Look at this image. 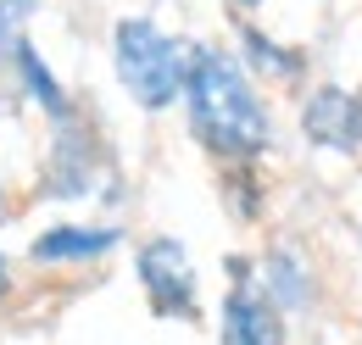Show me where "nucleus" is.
<instances>
[{
  "mask_svg": "<svg viewBox=\"0 0 362 345\" xmlns=\"http://www.w3.org/2000/svg\"><path fill=\"white\" fill-rule=\"evenodd\" d=\"M134 279H139V290H145V301H151L156 317H173V323L201 317V279H195V262H189L184 240L151 234L134 251Z\"/></svg>",
  "mask_w": 362,
  "mask_h": 345,
  "instance_id": "obj_3",
  "label": "nucleus"
},
{
  "mask_svg": "<svg viewBox=\"0 0 362 345\" xmlns=\"http://www.w3.org/2000/svg\"><path fill=\"white\" fill-rule=\"evenodd\" d=\"M106 56H112V78L134 100L139 112H173L184 95V67H189V40L162 28L156 17L129 11L112 23L106 34Z\"/></svg>",
  "mask_w": 362,
  "mask_h": 345,
  "instance_id": "obj_2",
  "label": "nucleus"
},
{
  "mask_svg": "<svg viewBox=\"0 0 362 345\" xmlns=\"http://www.w3.org/2000/svg\"><path fill=\"white\" fill-rule=\"evenodd\" d=\"M234 56L245 62V73H251L257 84H296V78L307 73V50L262 34L257 23H240V28H234Z\"/></svg>",
  "mask_w": 362,
  "mask_h": 345,
  "instance_id": "obj_9",
  "label": "nucleus"
},
{
  "mask_svg": "<svg viewBox=\"0 0 362 345\" xmlns=\"http://www.w3.org/2000/svg\"><path fill=\"white\" fill-rule=\"evenodd\" d=\"M257 284H262V296H268L284 317L296 312H313V301H317V284H313V267L296 257L290 245H273L268 257H262V273H257Z\"/></svg>",
  "mask_w": 362,
  "mask_h": 345,
  "instance_id": "obj_10",
  "label": "nucleus"
},
{
  "mask_svg": "<svg viewBox=\"0 0 362 345\" xmlns=\"http://www.w3.org/2000/svg\"><path fill=\"white\" fill-rule=\"evenodd\" d=\"M34 11H40L34 0H0V62H6L11 40H23V34H28V17H34Z\"/></svg>",
  "mask_w": 362,
  "mask_h": 345,
  "instance_id": "obj_12",
  "label": "nucleus"
},
{
  "mask_svg": "<svg viewBox=\"0 0 362 345\" xmlns=\"http://www.w3.org/2000/svg\"><path fill=\"white\" fill-rule=\"evenodd\" d=\"M184 123L206 156L228 168L262 162L273 151V112L262 84L245 73V62L212 40H189V67H184Z\"/></svg>",
  "mask_w": 362,
  "mask_h": 345,
  "instance_id": "obj_1",
  "label": "nucleus"
},
{
  "mask_svg": "<svg viewBox=\"0 0 362 345\" xmlns=\"http://www.w3.org/2000/svg\"><path fill=\"white\" fill-rule=\"evenodd\" d=\"M123 245V223H50L28 240V257L40 267H90Z\"/></svg>",
  "mask_w": 362,
  "mask_h": 345,
  "instance_id": "obj_6",
  "label": "nucleus"
},
{
  "mask_svg": "<svg viewBox=\"0 0 362 345\" xmlns=\"http://www.w3.org/2000/svg\"><path fill=\"white\" fill-rule=\"evenodd\" d=\"M6 223H11V189L0 184V228H6Z\"/></svg>",
  "mask_w": 362,
  "mask_h": 345,
  "instance_id": "obj_14",
  "label": "nucleus"
},
{
  "mask_svg": "<svg viewBox=\"0 0 362 345\" xmlns=\"http://www.w3.org/2000/svg\"><path fill=\"white\" fill-rule=\"evenodd\" d=\"M228 11H257V6H262V0H223Z\"/></svg>",
  "mask_w": 362,
  "mask_h": 345,
  "instance_id": "obj_15",
  "label": "nucleus"
},
{
  "mask_svg": "<svg viewBox=\"0 0 362 345\" xmlns=\"http://www.w3.org/2000/svg\"><path fill=\"white\" fill-rule=\"evenodd\" d=\"M6 67H11V84H17V95L40 112V117H50V123H62V117H73L78 112V100H73V89L62 84V73L45 62V50L28 40H11V50H6Z\"/></svg>",
  "mask_w": 362,
  "mask_h": 345,
  "instance_id": "obj_8",
  "label": "nucleus"
},
{
  "mask_svg": "<svg viewBox=\"0 0 362 345\" xmlns=\"http://www.w3.org/2000/svg\"><path fill=\"white\" fill-rule=\"evenodd\" d=\"M223 195H228V212L240 217V223H251V217L262 212V184H257L251 162H245V168H228V178H223Z\"/></svg>",
  "mask_w": 362,
  "mask_h": 345,
  "instance_id": "obj_11",
  "label": "nucleus"
},
{
  "mask_svg": "<svg viewBox=\"0 0 362 345\" xmlns=\"http://www.w3.org/2000/svg\"><path fill=\"white\" fill-rule=\"evenodd\" d=\"M11 290H17V273H11V257L0 251V306L11 301Z\"/></svg>",
  "mask_w": 362,
  "mask_h": 345,
  "instance_id": "obj_13",
  "label": "nucleus"
},
{
  "mask_svg": "<svg viewBox=\"0 0 362 345\" xmlns=\"http://www.w3.org/2000/svg\"><path fill=\"white\" fill-rule=\"evenodd\" d=\"M100 178H112V172L100 162V134L84 123V112L50 123V156H45L40 195H50V201H90V195H100Z\"/></svg>",
  "mask_w": 362,
  "mask_h": 345,
  "instance_id": "obj_4",
  "label": "nucleus"
},
{
  "mask_svg": "<svg viewBox=\"0 0 362 345\" xmlns=\"http://www.w3.org/2000/svg\"><path fill=\"white\" fill-rule=\"evenodd\" d=\"M301 134L317 151L362 156V89H340V84L307 89V100H301Z\"/></svg>",
  "mask_w": 362,
  "mask_h": 345,
  "instance_id": "obj_5",
  "label": "nucleus"
},
{
  "mask_svg": "<svg viewBox=\"0 0 362 345\" xmlns=\"http://www.w3.org/2000/svg\"><path fill=\"white\" fill-rule=\"evenodd\" d=\"M218 340L223 345H290L284 340V312L262 296L257 279L228 284L223 306H218Z\"/></svg>",
  "mask_w": 362,
  "mask_h": 345,
  "instance_id": "obj_7",
  "label": "nucleus"
},
{
  "mask_svg": "<svg viewBox=\"0 0 362 345\" xmlns=\"http://www.w3.org/2000/svg\"><path fill=\"white\" fill-rule=\"evenodd\" d=\"M34 6H40V0H34Z\"/></svg>",
  "mask_w": 362,
  "mask_h": 345,
  "instance_id": "obj_16",
  "label": "nucleus"
}]
</instances>
